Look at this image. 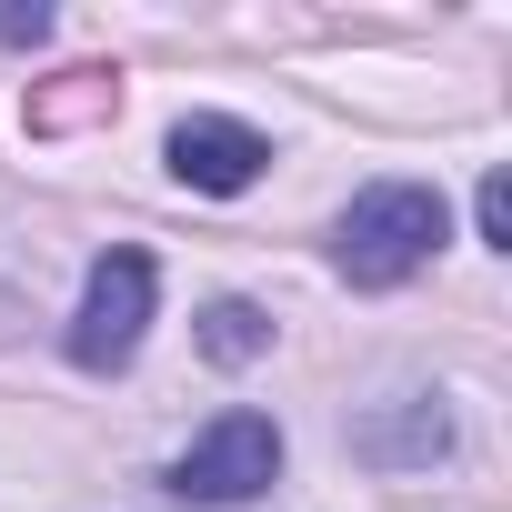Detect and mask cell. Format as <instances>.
<instances>
[{"instance_id": "6da1fadb", "label": "cell", "mask_w": 512, "mask_h": 512, "mask_svg": "<svg viewBox=\"0 0 512 512\" xmlns=\"http://www.w3.org/2000/svg\"><path fill=\"white\" fill-rule=\"evenodd\" d=\"M442 231H452L442 191H422V181H372V191H352V211H342V231H332V262H342V282L392 292V282H412L432 251H442Z\"/></svg>"}, {"instance_id": "7a4b0ae2", "label": "cell", "mask_w": 512, "mask_h": 512, "mask_svg": "<svg viewBox=\"0 0 512 512\" xmlns=\"http://www.w3.org/2000/svg\"><path fill=\"white\" fill-rule=\"evenodd\" d=\"M151 251H131V241H111L101 262H91V282H81V312H71V362L81 372H121L131 352H141V332H151Z\"/></svg>"}, {"instance_id": "3957f363", "label": "cell", "mask_w": 512, "mask_h": 512, "mask_svg": "<svg viewBox=\"0 0 512 512\" xmlns=\"http://www.w3.org/2000/svg\"><path fill=\"white\" fill-rule=\"evenodd\" d=\"M272 472H282L272 412H221V422L171 462V492H181V502H251V492H272Z\"/></svg>"}, {"instance_id": "277c9868", "label": "cell", "mask_w": 512, "mask_h": 512, "mask_svg": "<svg viewBox=\"0 0 512 512\" xmlns=\"http://www.w3.org/2000/svg\"><path fill=\"white\" fill-rule=\"evenodd\" d=\"M262 161H272V141H262V131L211 121V111L171 131V171H181L191 191H251V181H262Z\"/></svg>"}, {"instance_id": "5b68a950", "label": "cell", "mask_w": 512, "mask_h": 512, "mask_svg": "<svg viewBox=\"0 0 512 512\" xmlns=\"http://www.w3.org/2000/svg\"><path fill=\"white\" fill-rule=\"evenodd\" d=\"M201 352H211V362H262V352H272V322L251 312V302H211V312H201Z\"/></svg>"}, {"instance_id": "8992f818", "label": "cell", "mask_w": 512, "mask_h": 512, "mask_svg": "<svg viewBox=\"0 0 512 512\" xmlns=\"http://www.w3.org/2000/svg\"><path fill=\"white\" fill-rule=\"evenodd\" d=\"M111 101H121V91H111V71H71V91H41V101H31V121H41V131H61V121H101Z\"/></svg>"}, {"instance_id": "52a82bcc", "label": "cell", "mask_w": 512, "mask_h": 512, "mask_svg": "<svg viewBox=\"0 0 512 512\" xmlns=\"http://www.w3.org/2000/svg\"><path fill=\"white\" fill-rule=\"evenodd\" d=\"M472 221H482V241H492V251H512V181H502V171H482V201H472Z\"/></svg>"}, {"instance_id": "ba28073f", "label": "cell", "mask_w": 512, "mask_h": 512, "mask_svg": "<svg viewBox=\"0 0 512 512\" xmlns=\"http://www.w3.org/2000/svg\"><path fill=\"white\" fill-rule=\"evenodd\" d=\"M51 31V11H41V0H31V11H0V41H41Z\"/></svg>"}]
</instances>
